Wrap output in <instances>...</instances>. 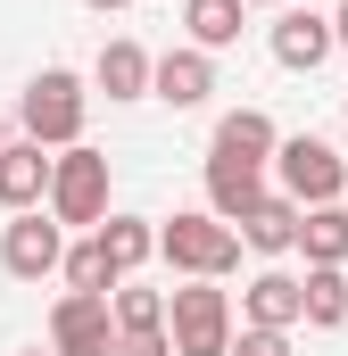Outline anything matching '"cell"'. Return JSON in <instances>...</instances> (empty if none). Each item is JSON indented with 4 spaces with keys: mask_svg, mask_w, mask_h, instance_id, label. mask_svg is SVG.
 Segmentation results:
<instances>
[{
    "mask_svg": "<svg viewBox=\"0 0 348 356\" xmlns=\"http://www.w3.org/2000/svg\"><path fill=\"white\" fill-rule=\"evenodd\" d=\"M91 124V91L75 67H42L33 83H25V99H17V133L25 141H42V149H75Z\"/></svg>",
    "mask_w": 348,
    "mask_h": 356,
    "instance_id": "obj_1",
    "label": "cell"
},
{
    "mask_svg": "<svg viewBox=\"0 0 348 356\" xmlns=\"http://www.w3.org/2000/svg\"><path fill=\"white\" fill-rule=\"evenodd\" d=\"M241 249H249V241H241L224 216H207V207L158 224V257H166L182 282H224V273H241Z\"/></svg>",
    "mask_w": 348,
    "mask_h": 356,
    "instance_id": "obj_2",
    "label": "cell"
},
{
    "mask_svg": "<svg viewBox=\"0 0 348 356\" xmlns=\"http://www.w3.org/2000/svg\"><path fill=\"white\" fill-rule=\"evenodd\" d=\"M166 332H174V356H232L241 323H232V290L216 282H182L166 298Z\"/></svg>",
    "mask_w": 348,
    "mask_h": 356,
    "instance_id": "obj_3",
    "label": "cell"
},
{
    "mask_svg": "<svg viewBox=\"0 0 348 356\" xmlns=\"http://www.w3.org/2000/svg\"><path fill=\"white\" fill-rule=\"evenodd\" d=\"M274 182H282L299 207H340L348 199V149L315 141V133H290V141L274 149Z\"/></svg>",
    "mask_w": 348,
    "mask_h": 356,
    "instance_id": "obj_4",
    "label": "cell"
},
{
    "mask_svg": "<svg viewBox=\"0 0 348 356\" xmlns=\"http://www.w3.org/2000/svg\"><path fill=\"white\" fill-rule=\"evenodd\" d=\"M50 216L58 224H75V232H100L116 207H108V149H91V141H75V149H58V175H50Z\"/></svg>",
    "mask_w": 348,
    "mask_h": 356,
    "instance_id": "obj_5",
    "label": "cell"
},
{
    "mask_svg": "<svg viewBox=\"0 0 348 356\" xmlns=\"http://www.w3.org/2000/svg\"><path fill=\"white\" fill-rule=\"evenodd\" d=\"M0 266L17 273V282H50V273H67V224H58L50 207L8 216V224H0Z\"/></svg>",
    "mask_w": 348,
    "mask_h": 356,
    "instance_id": "obj_6",
    "label": "cell"
},
{
    "mask_svg": "<svg viewBox=\"0 0 348 356\" xmlns=\"http://www.w3.org/2000/svg\"><path fill=\"white\" fill-rule=\"evenodd\" d=\"M116 307L108 298H84V290H58V307H50V348L58 356H116Z\"/></svg>",
    "mask_w": 348,
    "mask_h": 356,
    "instance_id": "obj_7",
    "label": "cell"
},
{
    "mask_svg": "<svg viewBox=\"0 0 348 356\" xmlns=\"http://www.w3.org/2000/svg\"><path fill=\"white\" fill-rule=\"evenodd\" d=\"M265 50H274V67H290V75H315V67L340 50V33H332V17H324V8H274V33H265Z\"/></svg>",
    "mask_w": 348,
    "mask_h": 356,
    "instance_id": "obj_8",
    "label": "cell"
},
{
    "mask_svg": "<svg viewBox=\"0 0 348 356\" xmlns=\"http://www.w3.org/2000/svg\"><path fill=\"white\" fill-rule=\"evenodd\" d=\"M50 175H58V149H42V141H8V158H0V207L8 216H33V207H50Z\"/></svg>",
    "mask_w": 348,
    "mask_h": 356,
    "instance_id": "obj_9",
    "label": "cell"
},
{
    "mask_svg": "<svg viewBox=\"0 0 348 356\" xmlns=\"http://www.w3.org/2000/svg\"><path fill=\"white\" fill-rule=\"evenodd\" d=\"M241 323H258V332H290V323H307V273L265 266L258 282L241 290Z\"/></svg>",
    "mask_w": 348,
    "mask_h": 356,
    "instance_id": "obj_10",
    "label": "cell"
},
{
    "mask_svg": "<svg viewBox=\"0 0 348 356\" xmlns=\"http://www.w3.org/2000/svg\"><path fill=\"white\" fill-rule=\"evenodd\" d=\"M265 199V166L249 158H232V149H207V216H224L232 232H241V216Z\"/></svg>",
    "mask_w": 348,
    "mask_h": 356,
    "instance_id": "obj_11",
    "label": "cell"
},
{
    "mask_svg": "<svg viewBox=\"0 0 348 356\" xmlns=\"http://www.w3.org/2000/svg\"><path fill=\"white\" fill-rule=\"evenodd\" d=\"M207 91H216V58H207V50H191V42L166 50V58H158V75H150V99H166L174 116H182V108H207Z\"/></svg>",
    "mask_w": 348,
    "mask_h": 356,
    "instance_id": "obj_12",
    "label": "cell"
},
{
    "mask_svg": "<svg viewBox=\"0 0 348 356\" xmlns=\"http://www.w3.org/2000/svg\"><path fill=\"white\" fill-rule=\"evenodd\" d=\"M150 75H158V58L133 33L100 42V58H91V91H108V99H150Z\"/></svg>",
    "mask_w": 348,
    "mask_h": 356,
    "instance_id": "obj_13",
    "label": "cell"
},
{
    "mask_svg": "<svg viewBox=\"0 0 348 356\" xmlns=\"http://www.w3.org/2000/svg\"><path fill=\"white\" fill-rule=\"evenodd\" d=\"M299 224H307V207H299L290 191H265L258 207L241 216V241H249L258 257H290V249H299Z\"/></svg>",
    "mask_w": 348,
    "mask_h": 356,
    "instance_id": "obj_14",
    "label": "cell"
},
{
    "mask_svg": "<svg viewBox=\"0 0 348 356\" xmlns=\"http://www.w3.org/2000/svg\"><path fill=\"white\" fill-rule=\"evenodd\" d=\"M241 25H249V0H182V33H191V50H232L241 42Z\"/></svg>",
    "mask_w": 348,
    "mask_h": 356,
    "instance_id": "obj_15",
    "label": "cell"
},
{
    "mask_svg": "<svg viewBox=\"0 0 348 356\" xmlns=\"http://www.w3.org/2000/svg\"><path fill=\"white\" fill-rule=\"evenodd\" d=\"M207 149H232V158H249V166H274L282 133H274L265 108H232V116H216V141H207Z\"/></svg>",
    "mask_w": 348,
    "mask_h": 356,
    "instance_id": "obj_16",
    "label": "cell"
},
{
    "mask_svg": "<svg viewBox=\"0 0 348 356\" xmlns=\"http://www.w3.org/2000/svg\"><path fill=\"white\" fill-rule=\"evenodd\" d=\"M67 290H84V298H116L125 290V273H116V257L100 249V232H84L75 249H67V273H58Z\"/></svg>",
    "mask_w": 348,
    "mask_h": 356,
    "instance_id": "obj_17",
    "label": "cell"
},
{
    "mask_svg": "<svg viewBox=\"0 0 348 356\" xmlns=\"http://www.w3.org/2000/svg\"><path fill=\"white\" fill-rule=\"evenodd\" d=\"M100 249H108V257H116V273L133 282V273L158 257V224H150V216H108V224H100Z\"/></svg>",
    "mask_w": 348,
    "mask_h": 356,
    "instance_id": "obj_18",
    "label": "cell"
},
{
    "mask_svg": "<svg viewBox=\"0 0 348 356\" xmlns=\"http://www.w3.org/2000/svg\"><path fill=\"white\" fill-rule=\"evenodd\" d=\"M299 257H307V266H348V199H340V207H307Z\"/></svg>",
    "mask_w": 348,
    "mask_h": 356,
    "instance_id": "obj_19",
    "label": "cell"
},
{
    "mask_svg": "<svg viewBox=\"0 0 348 356\" xmlns=\"http://www.w3.org/2000/svg\"><path fill=\"white\" fill-rule=\"evenodd\" d=\"M307 323L315 332L348 323V266H307Z\"/></svg>",
    "mask_w": 348,
    "mask_h": 356,
    "instance_id": "obj_20",
    "label": "cell"
},
{
    "mask_svg": "<svg viewBox=\"0 0 348 356\" xmlns=\"http://www.w3.org/2000/svg\"><path fill=\"white\" fill-rule=\"evenodd\" d=\"M108 307H116V332H166V290H141V282H125Z\"/></svg>",
    "mask_w": 348,
    "mask_h": 356,
    "instance_id": "obj_21",
    "label": "cell"
},
{
    "mask_svg": "<svg viewBox=\"0 0 348 356\" xmlns=\"http://www.w3.org/2000/svg\"><path fill=\"white\" fill-rule=\"evenodd\" d=\"M232 356H290V332H258V323H241Z\"/></svg>",
    "mask_w": 348,
    "mask_h": 356,
    "instance_id": "obj_22",
    "label": "cell"
},
{
    "mask_svg": "<svg viewBox=\"0 0 348 356\" xmlns=\"http://www.w3.org/2000/svg\"><path fill=\"white\" fill-rule=\"evenodd\" d=\"M116 356H174V332H125Z\"/></svg>",
    "mask_w": 348,
    "mask_h": 356,
    "instance_id": "obj_23",
    "label": "cell"
},
{
    "mask_svg": "<svg viewBox=\"0 0 348 356\" xmlns=\"http://www.w3.org/2000/svg\"><path fill=\"white\" fill-rule=\"evenodd\" d=\"M332 33H340V50H348V0H340V8H332Z\"/></svg>",
    "mask_w": 348,
    "mask_h": 356,
    "instance_id": "obj_24",
    "label": "cell"
},
{
    "mask_svg": "<svg viewBox=\"0 0 348 356\" xmlns=\"http://www.w3.org/2000/svg\"><path fill=\"white\" fill-rule=\"evenodd\" d=\"M84 8H100V17H116V8H133V0H84Z\"/></svg>",
    "mask_w": 348,
    "mask_h": 356,
    "instance_id": "obj_25",
    "label": "cell"
},
{
    "mask_svg": "<svg viewBox=\"0 0 348 356\" xmlns=\"http://www.w3.org/2000/svg\"><path fill=\"white\" fill-rule=\"evenodd\" d=\"M17 356H58V348H42V340H33V348H17Z\"/></svg>",
    "mask_w": 348,
    "mask_h": 356,
    "instance_id": "obj_26",
    "label": "cell"
},
{
    "mask_svg": "<svg viewBox=\"0 0 348 356\" xmlns=\"http://www.w3.org/2000/svg\"><path fill=\"white\" fill-rule=\"evenodd\" d=\"M8 141H17V133H8V124H0V158H8Z\"/></svg>",
    "mask_w": 348,
    "mask_h": 356,
    "instance_id": "obj_27",
    "label": "cell"
},
{
    "mask_svg": "<svg viewBox=\"0 0 348 356\" xmlns=\"http://www.w3.org/2000/svg\"><path fill=\"white\" fill-rule=\"evenodd\" d=\"M249 8H290V0H249Z\"/></svg>",
    "mask_w": 348,
    "mask_h": 356,
    "instance_id": "obj_28",
    "label": "cell"
},
{
    "mask_svg": "<svg viewBox=\"0 0 348 356\" xmlns=\"http://www.w3.org/2000/svg\"><path fill=\"white\" fill-rule=\"evenodd\" d=\"M340 149H348V141H340Z\"/></svg>",
    "mask_w": 348,
    "mask_h": 356,
    "instance_id": "obj_29",
    "label": "cell"
}]
</instances>
